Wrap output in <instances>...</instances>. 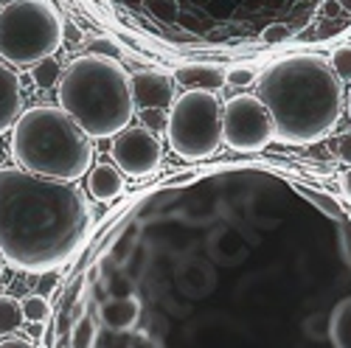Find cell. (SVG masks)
Here are the masks:
<instances>
[{"mask_svg": "<svg viewBox=\"0 0 351 348\" xmlns=\"http://www.w3.org/2000/svg\"><path fill=\"white\" fill-rule=\"evenodd\" d=\"M90 230V208L76 183L25 169H0V253L20 273H53Z\"/></svg>", "mask_w": 351, "mask_h": 348, "instance_id": "6da1fadb", "label": "cell"}, {"mask_svg": "<svg viewBox=\"0 0 351 348\" xmlns=\"http://www.w3.org/2000/svg\"><path fill=\"white\" fill-rule=\"evenodd\" d=\"M258 99L267 104L276 140L306 147L326 138L343 112V87L335 68L315 53L273 62L258 76Z\"/></svg>", "mask_w": 351, "mask_h": 348, "instance_id": "7a4b0ae2", "label": "cell"}, {"mask_svg": "<svg viewBox=\"0 0 351 348\" xmlns=\"http://www.w3.org/2000/svg\"><path fill=\"white\" fill-rule=\"evenodd\" d=\"M60 107L93 140L115 138L135 115L132 76L110 56H76L60 79Z\"/></svg>", "mask_w": 351, "mask_h": 348, "instance_id": "3957f363", "label": "cell"}, {"mask_svg": "<svg viewBox=\"0 0 351 348\" xmlns=\"http://www.w3.org/2000/svg\"><path fill=\"white\" fill-rule=\"evenodd\" d=\"M12 155L25 171L76 183L93 169V138L62 107H32L12 127Z\"/></svg>", "mask_w": 351, "mask_h": 348, "instance_id": "277c9868", "label": "cell"}, {"mask_svg": "<svg viewBox=\"0 0 351 348\" xmlns=\"http://www.w3.org/2000/svg\"><path fill=\"white\" fill-rule=\"evenodd\" d=\"M65 25L48 0H12L0 12V56L9 65H34L62 45Z\"/></svg>", "mask_w": 351, "mask_h": 348, "instance_id": "5b68a950", "label": "cell"}, {"mask_svg": "<svg viewBox=\"0 0 351 348\" xmlns=\"http://www.w3.org/2000/svg\"><path fill=\"white\" fill-rule=\"evenodd\" d=\"M169 147L183 160H206L222 143V104L214 90H186L169 112Z\"/></svg>", "mask_w": 351, "mask_h": 348, "instance_id": "8992f818", "label": "cell"}, {"mask_svg": "<svg viewBox=\"0 0 351 348\" xmlns=\"http://www.w3.org/2000/svg\"><path fill=\"white\" fill-rule=\"evenodd\" d=\"M222 140L233 152H258L276 140V124L258 96H233L222 107Z\"/></svg>", "mask_w": 351, "mask_h": 348, "instance_id": "52a82bcc", "label": "cell"}, {"mask_svg": "<svg viewBox=\"0 0 351 348\" xmlns=\"http://www.w3.org/2000/svg\"><path fill=\"white\" fill-rule=\"evenodd\" d=\"M110 158L127 177H149L160 166L163 149H160V140L155 138V132L141 124V127H127L115 135Z\"/></svg>", "mask_w": 351, "mask_h": 348, "instance_id": "ba28073f", "label": "cell"}, {"mask_svg": "<svg viewBox=\"0 0 351 348\" xmlns=\"http://www.w3.org/2000/svg\"><path fill=\"white\" fill-rule=\"evenodd\" d=\"M132 99L135 110L146 107H171L174 104V90H171V79L158 73V71H138L132 76Z\"/></svg>", "mask_w": 351, "mask_h": 348, "instance_id": "9c48e42d", "label": "cell"}, {"mask_svg": "<svg viewBox=\"0 0 351 348\" xmlns=\"http://www.w3.org/2000/svg\"><path fill=\"white\" fill-rule=\"evenodd\" d=\"M20 110H23L20 79L6 62H0V135L17 124V119L23 115Z\"/></svg>", "mask_w": 351, "mask_h": 348, "instance_id": "30bf717a", "label": "cell"}, {"mask_svg": "<svg viewBox=\"0 0 351 348\" xmlns=\"http://www.w3.org/2000/svg\"><path fill=\"white\" fill-rule=\"evenodd\" d=\"M87 191L96 202H112L124 194V171L110 163H96V169L87 171Z\"/></svg>", "mask_w": 351, "mask_h": 348, "instance_id": "8fae6325", "label": "cell"}, {"mask_svg": "<svg viewBox=\"0 0 351 348\" xmlns=\"http://www.w3.org/2000/svg\"><path fill=\"white\" fill-rule=\"evenodd\" d=\"M174 79H178L186 90H219V87L228 84V73L217 65H183L174 71Z\"/></svg>", "mask_w": 351, "mask_h": 348, "instance_id": "7c38bea8", "label": "cell"}, {"mask_svg": "<svg viewBox=\"0 0 351 348\" xmlns=\"http://www.w3.org/2000/svg\"><path fill=\"white\" fill-rule=\"evenodd\" d=\"M138 317H141V303L132 298V295H124V298H112L101 306V323L115 332V334H121V332H130L135 323H138Z\"/></svg>", "mask_w": 351, "mask_h": 348, "instance_id": "4fadbf2b", "label": "cell"}, {"mask_svg": "<svg viewBox=\"0 0 351 348\" xmlns=\"http://www.w3.org/2000/svg\"><path fill=\"white\" fill-rule=\"evenodd\" d=\"M23 303L14 301L12 295H0V340L12 337L23 326Z\"/></svg>", "mask_w": 351, "mask_h": 348, "instance_id": "5bb4252c", "label": "cell"}, {"mask_svg": "<svg viewBox=\"0 0 351 348\" xmlns=\"http://www.w3.org/2000/svg\"><path fill=\"white\" fill-rule=\"evenodd\" d=\"M32 79H34V84L40 87V90H51L53 84H60L62 68H60V62H56L53 56H45V60L32 65Z\"/></svg>", "mask_w": 351, "mask_h": 348, "instance_id": "9a60e30c", "label": "cell"}, {"mask_svg": "<svg viewBox=\"0 0 351 348\" xmlns=\"http://www.w3.org/2000/svg\"><path fill=\"white\" fill-rule=\"evenodd\" d=\"M332 340L337 348H351V301L340 303L332 317Z\"/></svg>", "mask_w": 351, "mask_h": 348, "instance_id": "2e32d148", "label": "cell"}, {"mask_svg": "<svg viewBox=\"0 0 351 348\" xmlns=\"http://www.w3.org/2000/svg\"><path fill=\"white\" fill-rule=\"evenodd\" d=\"M298 194H301V197H306V199L312 202V206H315V208H320L326 216H332V219H337V222H343V219H346V214L340 211V206H337V202H335L329 194H320V191H315V188H309V186H298Z\"/></svg>", "mask_w": 351, "mask_h": 348, "instance_id": "e0dca14e", "label": "cell"}, {"mask_svg": "<svg viewBox=\"0 0 351 348\" xmlns=\"http://www.w3.org/2000/svg\"><path fill=\"white\" fill-rule=\"evenodd\" d=\"M23 314H25V321H32V323H45L51 314V306L43 295H28L23 301Z\"/></svg>", "mask_w": 351, "mask_h": 348, "instance_id": "ac0fdd59", "label": "cell"}, {"mask_svg": "<svg viewBox=\"0 0 351 348\" xmlns=\"http://www.w3.org/2000/svg\"><path fill=\"white\" fill-rule=\"evenodd\" d=\"M138 119L146 129L152 132H163L169 127V112L163 107H146V110H138Z\"/></svg>", "mask_w": 351, "mask_h": 348, "instance_id": "d6986e66", "label": "cell"}, {"mask_svg": "<svg viewBox=\"0 0 351 348\" xmlns=\"http://www.w3.org/2000/svg\"><path fill=\"white\" fill-rule=\"evenodd\" d=\"M96 345V323L90 317H82L73 326V348H93Z\"/></svg>", "mask_w": 351, "mask_h": 348, "instance_id": "ffe728a7", "label": "cell"}, {"mask_svg": "<svg viewBox=\"0 0 351 348\" xmlns=\"http://www.w3.org/2000/svg\"><path fill=\"white\" fill-rule=\"evenodd\" d=\"M146 9L163 23H174L180 17V3L178 0H146Z\"/></svg>", "mask_w": 351, "mask_h": 348, "instance_id": "44dd1931", "label": "cell"}, {"mask_svg": "<svg viewBox=\"0 0 351 348\" xmlns=\"http://www.w3.org/2000/svg\"><path fill=\"white\" fill-rule=\"evenodd\" d=\"M335 73L340 76V82H351V45H343V48H335L332 53V62Z\"/></svg>", "mask_w": 351, "mask_h": 348, "instance_id": "7402d4cb", "label": "cell"}, {"mask_svg": "<svg viewBox=\"0 0 351 348\" xmlns=\"http://www.w3.org/2000/svg\"><path fill=\"white\" fill-rule=\"evenodd\" d=\"M292 37V28L284 25V23H276V25H267L265 32H261V40H265L267 45H276V42H284Z\"/></svg>", "mask_w": 351, "mask_h": 348, "instance_id": "603a6c76", "label": "cell"}, {"mask_svg": "<svg viewBox=\"0 0 351 348\" xmlns=\"http://www.w3.org/2000/svg\"><path fill=\"white\" fill-rule=\"evenodd\" d=\"M90 51L99 53V56H110V60H119V45H115L112 40H107V37H96V40L90 42Z\"/></svg>", "mask_w": 351, "mask_h": 348, "instance_id": "cb8c5ba5", "label": "cell"}, {"mask_svg": "<svg viewBox=\"0 0 351 348\" xmlns=\"http://www.w3.org/2000/svg\"><path fill=\"white\" fill-rule=\"evenodd\" d=\"M253 79H256V73H253L250 68H233V71L228 73V82H230L233 87H247V84H253Z\"/></svg>", "mask_w": 351, "mask_h": 348, "instance_id": "d4e9b609", "label": "cell"}, {"mask_svg": "<svg viewBox=\"0 0 351 348\" xmlns=\"http://www.w3.org/2000/svg\"><path fill=\"white\" fill-rule=\"evenodd\" d=\"M337 158H340L343 163H348V166H351V132H348V135H343V138L337 140Z\"/></svg>", "mask_w": 351, "mask_h": 348, "instance_id": "484cf974", "label": "cell"}, {"mask_svg": "<svg viewBox=\"0 0 351 348\" xmlns=\"http://www.w3.org/2000/svg\"><path fill=\"white\" fill-rule=\"evenodd\" d=\"M0 348H34V345L23 337H3L0 340Z\"/></svg>", "mask_w": 351, "mask_h": 348, "instance_id": "4316f807", "label": "cell"}, {"mask_svg": "<svg viewBox=\"0 0 351 348\" xmlns=\"http://www.w3.org/2000/svg\"><path fill=\"white\" fill-rule=\"evenodd\" d=\"M343 194H346V197L351 199V169H348V171L343 174Z\"/></svg>", "mask_w": 351, "mask_h": 348, "instance_id": "83f0119b", "label": "cell"}, {"mask_svg": "<svg viewBox=\"0 0 351 348\" xmlns=\"http://www.w3.org/2000/svg\"><path fill=\"white\" fill-rule=\"evenodd\" d=\"M124 3H127V6H135V9H138V6H146V0H124Z\"/></svg>", "mask_w": 351, "mask_h": 348, "instance_id": "f1b7e54d", "label": "cell"}, {"mask_svg": "<svg viewBox=\"0 0 351 348\" xmlns=\"http://www.w3.org/2000/svg\"><path fill=\"white\" fill-rule=\"evenodd\" d=\"M3 267H6V258H3V253H0V275H3Z\"/></svg>", "mask_w": 351, "mask_h": 348, "instance_id": "f546056e", "label": "cell"}, {"mask_svg": "<svg viewBox=\"0 0 351 348\" xmlns=\"http://www.w3.org/2000/svg\"><path fill=\"white\" fill-rule=\"evenodd\" d=\"M348 119H351V90H348Z\"/></svg>", "mask_w": 351, "mask_h": 348, "instance_id": "4dcf8cb0", "label": "cell"}]
</instances>
